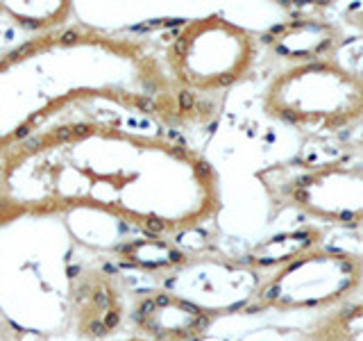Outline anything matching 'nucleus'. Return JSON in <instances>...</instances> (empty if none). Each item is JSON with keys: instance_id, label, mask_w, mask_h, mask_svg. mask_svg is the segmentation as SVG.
<instances>
[{"instance_id": "obj_1", "label": "nucleus", "mask_w": 363, "mask_h": 341, "mask_svg": "<svg viewBox=\"0 0 363 341\" xmlns=\"http://www.w3.org/2000/svg\"><path fill=\"white\" fill-rule=\"evenodd\" d=\"M220 207L218 170L198 148L118 119L73 114L0 157V227L94 212L166 244Z\"/></svg>"}, {"instance_id": "obj_10", "label": "nucleus", "mask_w": 363, "mask_h": 341, "mask_svg": "<svg viewBox=\"0 0 363 341\" xmlns=\"http://www.w3.org/2000/svg\"><path fill=\"white\" fill-rule=\"evenodd\" d=\"M325 244V230L315 225H302L295 230L281 232L261 242L252 253L247 255L245 264L255 271H275L284 266L286 261L295 259L298 255L306 253L315 246Z\"/></svg>"}, {"instance_id": "obj_3", "label": "nucleus", "mask_w": 363, "mask_h": 341, "mask_svg": "<svg viewBox=\"0 0 363 341\" xmlns=\"http://www.w3.org/2000/svg\"><path fill=\"white\" fill-rule=\"evenodd\" d=\"M261 107L300 132H343L363 121V73L338 60L291 64L266 85Z\"/></svg>"}, {"instance_id": "obj_16", "label": "nucleus", "mask_w": 363, "mask_h": 341, "mask_svg": "<svg viewBox=\"0 0 363 341\" xmlns=\"http://www.w3.org/2000/svg\"><path fill=\"white\" fill-rule=\"evenodd\" d=\"M5 16V7H3V3H0V18Z\"/></svg>"}, {"instance_id": "obj_8", "label": "nucleus", "mask_w": 363, "mask_h": 341, "mask_svg": "<svg viewBox=\"0 0 363 341\" xmlns=\"http://www.w3.org/2000/svg\"><path fill=\"white\" fill-rule=\"evenodd\" d=\"M223 314L189 301L177 291L155 289L130 305V335L157 341H198Z\"/></svg>"}, {"instance_id": "obj_13", "label": "nucleus", "mask_w": 363, "mask_h": 341, "mask_svg": "<svg viewBox=\"0 0 363 341\" xmlns=\"http://www.w3.org/2000/svg\"><path fill=\"white\" fill-rule=\"evenodd\" d=\"M0 341H18L14 325L7 321L3 312H0Z\"/></svg>"}, {"instance_id": "obj_15", "label": "nucleus", "mask_w": 363, "mask_h": 341, "mask_svg": "<svg viewBox=\"0 0 363 341\" xmlns=\"http://www.w3.org/2000/svg\"><path fill=\"white\" fill-rule=\"evenodd\" d=\"M352 26H357V28L363 32V7H361V9H357L354 14H352Z\"/></svg>"}, {"instance_id": "obj_11", "label": "nucleus", "mask_w": 363, "mask_h": 341, "mask_svg": "<svg viewBox=\"0 0 363 341\" xmlns=\"http://www.w3.org/2000/svg\"><path fill=\"white\" fill-rule=\"evenodd\" d=\"M302 341H363V301L336 307L320 318Z\"/></svg>"}, {"instance_id": "obj_14", "label": "nucleus", "mask_w": 363, "mask_h": 341, "mask_svg": "<svg viewBox=\"0 0 363 341\" xmlns=\"http://www.w3.org/2000/svg\"><path fill=\"white\" fill-rule=\"evenodd\" d=\"M107 341H157V339H147V337H141V335H121V337H113V339H107Z\"/></svg>"}, {"instance_id": "obj_2", "label": "nucleus", "mask_w": 363, "mask_h": 341, "mask_svg": "<svg viewBox=\"0 0 363 341\" xmlns=\"http://www.w3.org/2000/svg\"><path fill=\"white\" fill-rule=\"evenodd\" d=\"M86 105L166 128L200 125L213 105L170 80L162 48L139 34L71 21L0 53V157Z\"/></svg>"}, {"instance_id": "obj_12", "label": "nucleus", "mask_w": 363, "mask_h": 341, "mask_svg": "<svg viewBox=\"0 0 363 341\" xmlns=\"http://www.w3.org/2000/svg\"><path fill=\"white\" fill-rule=\"evenodd\" d=\"M3 7L5 16H9L16 26L30 30V34L66 26L75 14L73 3H3Z\"/></svg>"}, {"instance_id": "obj_6", "label": "nucleus", "mask_w": 363, "mask_h": 341, "mask_svg": "<svg viewBox=\"0 0 363 341\" xmlns=\"http://www.w3.org/2000/svg\"><path fill=\"white\" fill-rule=\"evenodd\" d=\"M261 180L279 207L329 225H363V166L359 164H279L261 173Z\"/></svg>"}, {"instance_id": "obj_9", "label": "nucleus", "mask_w": 363, "mask_h": 341, "mask_svg": "<svg viewBox=\"0 0 363 341\" xmlns=\"http://www.w3.org/2000/svg\"><path fill=\"white\" fill-rule=\"evenodd\" d=\"M264 41L281 60L291 64H306L334 60L338 48L345 43V34L332 21L304 14L272 28L264 34Z\"/></svg>"}, {"instance_id": "obj_4", "label": "nucleus", "mask_w": 363, "mask_h": 341, "mask_svg": "<svg viewBox=\"0 0 363 341\" xmlns=\"http://www.w3.org/2000/svg\"><path fill=\"white\" fill-rule=\"evenodd\" d=\"M257 57L259 39L223 14L177 23L162 45L170 80L182 91L204 100L243 82L252 73Z\"/></svg>"}, {"instance_id": "obj_7", "label": "nucleus", "mask_w": 363, "mask_h": 341, "mask_svg": "<svg viewBox=\"0 0 363 341\" xmlns=\"http://www.w3.org/2000/svg\"><path fill=\"white\" fill-rule=\"evenodd\" d=\"M73 332L82 341L121 337L130 316L128 293L111 271L89 266L71 278L68 289Z\"/></svg>"}, {"instance_id": "obj_5", "label": "nucleus", "mask_w": 363, "mask_h": 341, "mask_svg": "<svg viewBox=\"0 0 363 341\" xmlns=\"http://www.w3.org/2000/svg\"><path fill=\"white\" fill-rule=\"evenodd\" d=\"M361 287L363 257L323 244L259 280L255 293L241 310L245 314L336 310L347 305Z\"/></svg>"}]
</instances>
